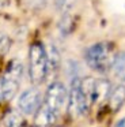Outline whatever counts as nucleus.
Returning a JSON list of instances; mask_svg holds the SVG:
<instances>
[{
    "label": "nucleus",
    "instance_id": "nucleus-14",
    "mask_svg": "<svg viewBox=\"0 0 125 127\" xmlns=\"http://www.w3.org/2000/svg\"><path fill=\"white\" fill-rule=\"evenodd\" d=\"M8 48H10V40H8V37L5 34H0V52L1 53L7 52Z\"/></svg>",
    "mask_w": 125,
    "mask_h": 127
},
{
    "label": "nucleus",
    "instance_id": "nucleus-12",
    "mask_svg": "<svg viewBox=\"0 0 125 127\" xmlns=\"http://www.w3.org/2000/svg\"><path fill=\"white\" fill-rule=\"evenodd\" d=\"M48 52V66H49V72L54 71V70L59 67V63H60V56H59V52L54 47H50L49 49H46Z\"/></svg>",
    "mask_w": 125,
    "mask_h": 127
},
{
    "label": "nucleus",
    "instance_id": "nucleus-2",
    "mask_svg": "<svg viewBox=\"0 0 125 127\" xmlns=\"http://www.w3.org/2000/svg\"><path fill=\"white\" fill-rule=\"evenodd\" d=\"M113 45L110 42H97L86 51V62L90 68L98 72H106L111 68L116 55H113Z\"/></svg>",
    "mask_w": 125,
    "mask_h": 127
},
{
    "label": "nucleus",
    "instance_id": "nucleus-10",
    "mask_svg": "<svg viewBox=\"0 0 125 127\" xmlns=\"http://www.w3.org/2000/svg\"><path fill=\"white\" fill-rule=\"evenodd\" d=\"M114 74L117 78H120L121 81H125V53H118L116 55L111 64Z\"/></svg>",
    "mask_w": 125,
    "mask_h": 127
},
{
    "label": "nucleus",
    "instance_id": "nucleus-3",
    "mask_svg": "<svg viewBox=\"0 0 125 127\" xmlns=\"http://www.w3.org/2000/svg\"><path fill=\"white\" fill-rule=\"evenodd\" d=\"M23 75V64L18 60H12L8 64L5 72L0 78V100L7 101L16 94Z\"/></svg>",
    "mask_w": 125,
    "mask_h": 127
},
{
    "label": "nucleus",
    "instance_id": "nucleus-9",
    "mask_svg": "<svg viewBox=\"0 0 125 127\" xmlns=\"http://www.w3.org/2000/svg\"><path fill=\"white\" fill-rule=\"evenodd\" d=\"M110 83L106 79H95V89H94V102L99 100H105L109 97L110 93Z\"/></svg>",
    "mask_w": 125,
    "mask_h": 127
},
{
    "label": "nucleus",
    "instance_id": "nucleus-5",
    "mask_svg": "<svg viewBox=\"0 0 125 127\" xmlns=\"http://www.w3.org/2000/svg\"><path fill=\"white\" fill-rule=\"evenodd\" d=\"M91 105L88 104L86 96L82 89V82L80 78H73L71 82L69 90H68V112L72 116L78 118V116H83L87 113Z\"/></svg>",
    "mask_w": 125,
    "mask_h": 127
},
{
    "label": "nucleus",
    "instance_id": "nucleus-6",
    "mask_svg": "<svg viewBox=\"0 0 125 127\" xmlns=\"http://www.w3.org/2000/svg\"><path fill=\"white\" fill-rule=\"evenodd\" d=\"M42 105V97L37 88H30L24 90L18 98V108L24 115H35Z\"/></svg>",
    "mask_w": 125,
    "mask_h": 127
},
{
    "label": "nucleus",
    "instance_id": "nucleus-1",
    "mask_svg": "<svg viewBox=\"0 0 125 127\" xmlns=\"http://www.w3.org/2000/svg\"><path fill=\"white\" fill-rule=\"evenodd\" d=\"M49 75L48 52L43 44L34 42L29 49V77L34 85L45 82Z\"/></svg>",
    "mask_w": 125,
    "mask_h": 127
},
{
    "label": "nucleus",
    "instance_id": "nucleus-7",
    "mask_svg": "<svg viewBox=\"0 0 125 127\" xmlns=\"http://www.w3.org/2000/svg\"><path fill=\"white\" fill-rule=\"evenodd\" d=\"M107 102H109V108L111 109V112H117L125 104V86L117 85L116 88L111 89L107 97Z\"/></svg>",
    "mask_w": 125,
    "mask_h": 127
},
{
    "label": "nucleus",
    "instance_id": "nucleus-4",
    "mask_svg": "<svg viewBox=\"0 0 125 127\" xmlns=\"http://www.w3.org/2000/svg\"><path fill=\"white\" fill-rule=\"evenodd\" d=\"M67 104H68L67 88L61 82H59V81L52 82L45 93V98L42 101V105L49 112L53 113L56 118H59Z\"/></svg>",
    "mask_w": 125,
    "mask_h": 127
},
{
    "label": "nucleus",
    "instance_id": "nucleus-13",
    "mask_svg": "<svg viewBox=\"0 0 125 127\" xmlns=\"http://www.w3.org/2000/svg\"><path fill=\"white\" fill-rule=\"evenodd\" d=\"M73 4H75V0H56V6L61 12L69 11Z\"/></svg>",
    "mask_w": 125,
    "mask_h": 127
},
{
    "label": "nucleus",
    "instance_id": "nucleus-8",
    "mask_svg": "<svg viewBox=\"0 0 125 127\" xmlns=\"http://www.w3.org/2000/svg\"><path fill=\"white\" fill-rule=\"evenodd\" d=\"M57 118L52 112H49L43 105H41L40 109L34 115V124L35 127H50L54 124Z\"/></svg>",
    "mask_w": 125,
    "mask_h": 127
},
{
    "label": "nucleus",
    "instance_id": "nucleus-15",
    "mask_svg": "<svg viewBox=\"0 0 125 127\" xmlns=\"http://www.w3.org/2000/svg\"><path fill=\"white\" fill-rule=\"evenodd\" d=\"M114 127H125V118H122L121 120H118V122H117V123H116V126H114Z\"/></svg>",
    "mask_w": 125,
    "mask_h": 127
},
{
    "label": "nucleus",
    "instance_id": "nucleus-11",
    "mask_svg": "<svg viewBox=\"0 0 125 127\" xmlns=\"http://www.w3.org/2000/svg\"><path fill=\"white\" fill-rule=\"evenodd\" d=\"M23 118L19 112L16 111H10L4 116V124L5 127H22L23 126Z\"/></svg>",
    "mask_w": 125,
    "mask_h": 127
}]
</instances>
